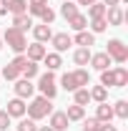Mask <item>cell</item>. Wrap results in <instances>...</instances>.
Instances as JSON below:
<instances>
[{"label":"cell","mask_w":128,"mask_h":131,"mask_svg":"<svg viewBox=\"0 0 128 131\" xmlns=\"http://www.w3.org/2000/svg\"><path fill=\"white\" fill-rule=\"evenodd\" d=\"M25 114H28V118H33V121H40V118H48L50 114H53V106H50V98L45 96H35L25 106Z\"/></svg>","instance_id":"1"},{"label":"cell","mask_w":128,"mask_h":131,"mask_svg":"<svg viewBox=\"0 0 128 131\" xmlns=\"http://www.w3.org/2000/svg\"><path fill=\"white\" fill-rule=\"evenodd\" d=\"M0 38H3V43H8V48L15 50V53H25L28 48V40H25V33L18 30V28H5V33H0Z\"/></svg>","instance_id":"2"},{"label":"cell","mask_w":128,"mask_h":131,"mask_svg":"<svg viewBox=\"0 0 128 131\" xmlns=\"http://www.w3.org/2000/svg\"><path fill=\"white\" fill-rule=\"evenodd\" d=\"M35 88L40 91V96L50 98V101L58 96V86H55V76H53V71L40 73V76H38V86H35Z\"/></svg>","instance_id":"3"},{"label":"cell","mask_w":128,"mask_h":131,"mask_svg":"<svg viewBox=\"0 0 128 131\" xmlns=\"http://www.w3.org/2000/svg\"><path fill=\"white\" fill-rule=\"evenodd\" d=\"M108 48H106V53H108V58H111L113 63L123 66L128 61V46L123 43V40H118V38H113V40H108L106 43Z\"/></svg>","instance_id":"4"},{"label":"cell","mask_w":128,"mask_h":131,"mask_svg":"<svg viewBox=\"0 0 128 131\" xmlns=\"http://www.w3.org/2000/svg\"><path fill=\"white\" fill-rule=\"evenodd\" d=\"M15 86V96L23 98V101H28V98H33V93H35V86H33V81H28V78H18V81H13Z\"/></svg>","instance_id":"5"},{"label":"cell","mask_w":128,"mask_h":131,"mask_svg":"<svg viewBox=\"0 0 128 131\" xmlns=\"http://www.w3.org/2000/svg\"><path fill=\"white\" fill-rule=\"evenodd\" d=\"M25 106H28V103H25V101H23V98H10V101H8V103H5V114L10 116V118H23V116H25Z\"/></svg>","instance_id":"6"},{"label":"cell","mask_w":128,"mask_h":131,"mask_svg":"<svg viewBox=\"0 0 128 131\" xmlns=\"http://www.w3.org/2000/svg\"><path fill=\"white\" fill-rule=\"evenodd\" d=\"M50 43H53V48H55V53H65V50H68L70 46H73V38H70L68 33H53Z\"/></svg>","instance_id":"7"},{"label":"cell","mask_w":128,"mask_h":131,"mask_svg":"<svg viewBox=\"0 0 128 131\" xmlns=\"http://www.w3.org/2000/svg\"><path fill=\"white\" fill-rule=\"evenodd\" d=\"M45 53H48V48H45L43 43H30V46L25 48V58L33 61V63H40V61L45 58Z\"/></svg>","instance_id":"8"},{"label":"cell","mask_w":128,"mask_h":131,"mask_svg":"<svg viewBox=\"0 0 128 131\" xmlns=\"http://www.w3.org/2000/svg\"><path fill=\"white\" fill-rule=\"evenodd\" d=\"M88 63H91V66L98 71V73H100V71H108L113 61L108 58V53L103 50V53H91V61H88Z\"/></svg>","instance_id":"9"},{"label":"cell","mask_w":128,"mask_h":131,"mask_svg":"<svg viewBox=\"0 0 128 131\" xmlns=\"http://www.w3.org/2000/svg\"><path fill=\"white\" fill-rule=\"evenodd\" d=\"M68 124H70V121H68V116H65V111H53V114H50V129L53 131H65L68 129Z\"/></svg>","instance_id":"10"},{"label":"cell","mask_w":128,"mask_h":131,"mask_svg":"<svg viewBox=\"0 0 128 131\" xmlns=\"http://www.w3.org/2000/svg\"><path fill=\"white\" fill-rule=\"evenodd\" d=\"M33 38H35V43H48L50 38H53L50 25H45V23H40V25H33Z\"/></svg>","instance_id":"11"},{"label":"cell","mask_w":128,"mask_h":131,"mask_svg":"<svg viewBox=\"0 0 128 131\" xmlns=\"http://www.w3.org/2000/svg\"><path fill=\"white\" fill-rule=\"evenodd\" d=\"M126 20V13L121 10V5H116V8H108L106 10V23H108V28L111 25H121Z\"/></svg>","instance_id":"12"},{"label":"cell","mask_w":128,"mask_h":131,"mask_svg":"<svg viewBox=\"0 0 128 131\" xmlns=\"http://www.w3.org/2000/svg\"><path fill=\"white\" fill-rule=\"evenodd\" d=\"M73 43H75L78 48H91V46L96 43V35H93L91 30H78L75 38H73Z\"/></svg>","instance_id":"13"},{"label":"cell","mask_w":128,"mask_h":131,"mask_svg":"<svg viewBox=\"0 0 128 131\" xmlns=\"http://www.w3.org/2000/svg\"><path fill=\"white\" fill-rule=\"evenodd\" d=\"M96 118L100 121V124L113 121V108L108 106V101H103V103H98V106H96Z\"/></svg>","instance_id":"14"},{"label":"cell","mask_w":128,"mask_h":131,"mask_svg":"<svg viewBox=\"0 0 128 131\" xmlns=\"http://www.w3.org/2000/svg\"><path fill=\"white\" fill-rule=\"evenodd\" d=\"M13 28H18V30H30L33 28V18L28 15V13H20V15H13Z\"/></svg>","instance_id":"15"},{"label":"cell","mask_w":128,"mask_h":131,"mask_svg":"<svg viewBox=\"0 0 128 131\" xmlns=\"http://www.w3.org/2000/svg\"><path fill=\"white\" fill-rule=\"evenodd\" d=\"M113 78H116V88H126L128 86V68L126 66H116L113 68Z\"/></svg>","instance_id":"16"},{"label":"cell","mask_w":128,"mask_h":131,"mask_svg":"<svg viewBox=\"0 0 128 131\" xmlns=\"http://www.w3.org/2000/svg\"><path fill=\"white\" fill-rule=\"evenodd\" d=\"M43 63L48 66V71H58L60 66H63V58H60V53H45V58H43Z\"/></svg>","instance_id":"17"},{"label":"cell","mask_w":128,"mask_h":131,"mask_svg":"<svg viewBox=\"0 0 128 131\" xmlns=\"http://www.w3.org/2000/svg\"><path fill=\"white\" fill-rule=\"evenodd\" d=\"M73 78L78 83V88H88V86H91V73H88L85 68H75V71H73Z\"/></svg>","instance_id":"18"},{"label":"cell","mask_w":128,"mask_h":131,"mask_svg":"<svg viewBox=\"0 0 128 131\" xmlns=\"http://www.w3.org/2000/svg\"><path fill=\"white\" fill-rule=\"evenodd\" d=\"M65 116H68V121H83L85 118V108L78 106V103H73V106L65 108Z\"/></svg>","instance_id":"19"},{"label":"cell","mask_w":128,"mask_h":131,"mask_svg":"<svg viewBox=\"0 0 128 131\" xmlns=\"http://www.w3.org/2000/svg\"><path fill=\"white\" fill-rule=\"evenodd\" d=\"M68 25H70L75 33H78V30H85V28H88V15L78 13V15H73L70 20H68Z\"/></svg>","instance_id":"20"},{"label":"cell","mask_w":128,"mask_h":131,"mask_svg":"<svg viewBox=\"0 0 128 131\" xmlns=\"http://www.w3.org/2000/svg\"><path fill=\"white\" fill-rule=\"evenodd\" d=\"M88 61H91V48H78L75 53H73V63L75 66H88Z\"/></svg>","instance_id":"21"},{"label":"cell","mask_w":128,"mask_h":131,"mask_svg":"<svg viewBox=\"0 0 128 131\" xmlns=\"http://www.w3.org/2000/svg\"><path fill=\"white\" fill-rule=\"evenodd\" d=\"M106 10H108V8L96 0L93 5H88V20H93V18H106Z\"/></svg>","instance_id":"22"},{"label":"cell","mask_w":128,"mask_h":131,"mask_svg":"<svg viewBox=\"0 0 128 131\" xmlns=\"http://www.w3.org/2000/svg\"><path fill=\"white\" fill-rule=\"evenodd\" d=\"M88 93H91V101L103 103V101L108 98V88H103V86H93V88H88Z\"/></svg>","instance_id":"23"},{"label":"cell","mask_w":128,"mask_h":131,"mask_svg":"<svg viewBox=\"0 0 128 131\" xmlns=\"http://www.w3.org/2000/svg\"><path fill=\"white\" fill-rule=\"evenodd\" d=\"M73 103H78V106H88L91 103V93H88V88H78V91H73Z\"/></svg>","instance_id":"24"},{"label":"cell","mask_w":128,"mask_h":131,"mask_svg":"<svg viewBox=\"0 0 128 131\" xmlns=\"http://www.w3.org/2000/svg\"><path fill=\"white\" fill-rule=\"evenodd\" d=\"M60 15H63L65 20H70L73 15H78V5H75L73 0H65L63 5H60Z\"/></svg>","instance_id":"25"},{"label":"cell","mask_w":128,"mask_h":131,"mask_svg":"<svg viewBox=\"0 0 128 131\" xmlns=\"http://www.w3.org/2000/svg\"><path fill=\"white\" fill-rule=\"evenodd\" d=\"M111 108H113V116H118V118H128V101L121 98V101H116V103H113Z\"/></svg>","instance_id":"26"},{"label":"cell","mask_w":128,"mask_h":131,"mask_svg":"<svg viewBox=\"0 0 128 131\" xmlns=\"http://www.w3.org/2000/svg\"><path fill=\"white\" fill-rule=\"evenodd\" d=\"M60 86H63L65 91H78V83H75V78H73V71L70 73H63V78H60Z\"/></svg>","instance_id":"27"},{"label":"cell","mask_w":128,"mask_h":131,"mask_svg":"<svg viewBox=\"0 0 128 131\" xmlns=\"http://www.w3.org/2000/svg\"><path fill=\"white\" fill-rule=\"evenodd\" d=\"M35 76H38V63L28 61V63H25V68L20 71V78H28V81H33Z\"/></svg>","instance_id":"28"},{"label":"cell","mask_w":128,"mask_h":131,"mask_svg":"<svg viewBox=\"0 0 128 131\" xmlns=\"http://www.w3.org/2000/svg\"><path fill=\"white\" fill-rule=\"evenodd\" d=\"M100 86H103V88H116L113 68H108V71H100Z\"/></svg>","instance_id":"29"},{"label":"cell","mask_w":128,"mask_h":131,"mask_svg":"<svg viewBox=\"0 0 128 131\" xmlns=\"http://www.w3.org/2000/svg\"><path fill=\"white\" fill-rule=\"evenodd\" d=\"M0 76H3V78H5V81H18V78H20V71H18L15 66H5V68H3V71H0Z\"/></svg>","instance_id":"30"},{"label":"cell","mask_w":128,"mask_h":131,"mask_svg":"<svg viewBox=\"0 0 128 131\" xmlns=\"http://www.w3.org/2000/svg\"><path fill=\"white\" fill-rule=\"evenodd\" d=\"M15 129H18V131H38V124H35L33 118H25V116H23V118L18 121Z\"/></svg>","instance_id":"31"},{"label":"cell","mask_w":128,"mask_h":131,"mask_svg":"<svg viewBox=\"0 0 128 131\" xmlns=\"http://www.w3.org/2000/svg\"><path fill=\"white\" fill-rule=\"evenodd\" d=\"M106 28H108L106 18H93V20H91V33H93V35H96V33H103Z\"/></svg>","instance_id":"32"},{"label":"cell","mask_w":128,"mask_h":131,"mask_svg":"<svg viewBox=\"0 0 128 131\" xmlns=\"http://www.w3.org/2000/svg\"><path fill=\"white\" fill-rule=\"evenodd\" d=\"M8 13H13V15H20V13H28V0H15L13 5H10V10Z\"/></svg>","instance_id":"33"},{"label":"cell","mask_w":128,"mask_h":131,"mask_svg":"<svg viewBox=\"0 0 128 131\" xmlns=\"http://www.w3.org/2000/svg\"><path fill=\"white\" fill-rule=\"evenodd\" d=\"M83 131H100V121L96 116L93 118H83Z\"/></svg>","instance_id":"34"},{"label":"cell","mask_w":128,"mask_h":131,"mask_svg":"<svg viewBox=\"0 0 128 131\" xmlns=\"http://www.w3.org/2000/svg\"><path fill=\"white\" fill-rule=\"evenodd\" d=\"M40 20H43L45 25H50V23L55 20V10H50L48 5H45V8H43V13H40Z\"/></svg>","instance_id":"35"},{"label":"cell","mask_w":128,"mask_h":131,"mask_svg":"<svg viewBox=\"0 0 128 131\" xmlns=\"http://www.w3.org/2000/svg\"><path fill=\"white\" fill-rule=\"evenodd\" d=\"M25 63H28V58H25V53H18L15 58L10 61V66H15L18 71H23V68H25Z\"/></svg>","instance_id":"36"},{"label":"cell","mask_w":128,"mask_h":131,"mask_svg":"<svg viewBox=\"0 0 128 131\" xmlns=\"http://www.w3.org/2000/svg\"><path fill=\"white\" fill-rule=\"evenodd\" d=\"M10 129V116L5 114V108L0 111V131H8Z\"/></svg>","instance_id":"37"},{"label":"cell","mask_w":128,"mask_h":131,"mask_svg":"<svg viewBox=\"0 0 128 131\" xmlns=\"http://www.w3.org/2000/svg\"><path fill=\"white\" fill-rule=\"evenodd\" d=\"M13 3H15V0H0V15H3V13H8Z\"/></svg>","instance_id":"38"},{"label":"cell","mask_w":128,"mask_h":131,"mask_svg":"<svg viewBox=\"0 0 128 131\" xmlns=\"http://www.w3.org/2000/svg\"><path fill=\"white\" fill-rule=\"evenodd\" d=\"M103 5L106 8H116V5H121V0H103Z\"/></svg>","instance_id":"39"},{"label":"cell","mask_w":128,"mask_h":131,"mask_svg":"<svg viewBox=\"0 0 128 131\" xmlns=\"http://www.w3.org/2000/svg\"><path fill=\"white\" fill-rule=\"evenodd\" d=\"M100 131H116V126L108 121V124H100Z\"/></svg>","instance_id":"40"},{"label":"cell","mask_w":128,"mask_h":131,"mask_svg":"<svg viewBox=\"0 0 128 131\" xmlns=\"http://www.w3.org/2000/svg\"><path fill=\"white\" fill-rule=\"evenodd\" d=\"M28 5H48V0H28Z\"/></svg>","instance_id":"41"},{"label":"cell","mask_w":128,"mask_h":131,"mask_svg":"<svg viewBox=\"0 0 128 131\" xmlns=\"http://www.w3.org/2000/svg\"><path fill=\"white\" fill-rule=\"evenodd\" d=\"M96 0H75V5H93Z\"/></svg>","instance_id":"42"},{"label":"cell","mask_w":128,"mask_h":131,"mask_svg":"<svg viewBox=\"0 0 128 131\" xmlns=\"http://www.w3.org/2000/svg\"><path fill=\"white\" fill-rule=\"evenodd\" d=\"M38 131H53L50 126H38Z\"/></svg>","instance_id":"43"},{"label":"cell","mask_w":128,"mask_h":131,"mask_svg":"<svg viewBox=\"0 0 128 131\" xmlns=\"http://www.w3.org/2000/svg\"><path fill=\"white\" fill-rule=\"evenodd\" d=\"M0 48H3V38H0Z\"/></svg>","instance_id":"44"}]
</instances>
